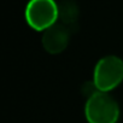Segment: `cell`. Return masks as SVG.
Listing matches in <instances>:
<instances>
[{"label": "cell", "instance_id": "cell-1", "mask_svg": "<svg viewBox=\"0 0 123 123\" xmlns=\"http://www.w3.org/2000/svg\"><path fill=\"white\" fill-rule=\"evenodd\" d=\"M83 112L87 123H117L121 116L117 100L105 92H97L86 99Z\"/></svg>", "mask_w": 123, "mask_h": 123}, {"label": "cell", "instance_id": "cell-2", "mask_svg": "<svg viewBox=\"0 0 123 123\" xmlns=\"http://www.w3.org/2000/svg\"><path fill=\"white\" fill-rule=\"evenodd\" d=\"M92 81L99 92L116 89L123 82V59L113 54L101 57L93 69Z\"/></svg>", "mask_w": 123, "mask_h": 123}, {"label": "cell", "instance_id": "cell-3", "mask_svg": "<svg viewBox=\"0 0 123 123\" xmlns=\"http://www.w3.org/2000/svg\"><path fill=\"white\" fill-rule=\"evenodd\" d=\"M24 17L27 24L36 31H45L59 21V6L54 0H29Z\"/></svg>", "mask_w": 123, "mask_h": 123}, {"label": "cell", "instance_id": "cell-4", "mask_svg": "<svg viewBox=\"0 0 123 123\" xmlns=\"http://www.w3.org/2000/svg\"><path fill=\"white\" fill-rule=\"evenodd\" d=\"M71 33L73 31L67 25L60 22L55 23L42 33L41 43L43 49L49 54H59L64 52L69 45Z\"/></svg>", "mask_w": 123, "mask_h": 123}, {"label": "cell", "instance_id": "cell-5", "mask_svg": "<svg viewBox=\"0 0 123 123\" xmlns=\"http://www.w3.org/2000/svg\"><path fill=\"white\" fill-rule=\"evenodd\" d=\"M59 6V21L62 24L67 25L71 31L79 19V6L73 0H63Z\"/></svg>", "mask_w": 123, "mask_h": 123}, {"label": "cell", "instance_id": "cell-6", "mask_svg": "<svg viewBox=\"0 0 123 123\" xmlns=\"http://www.w3.org/2000/svg\"><path fill=\"white\" fill-rule=\"evenodd\" d=\"M81 92H82V95H83L86 99H88V98H91L93 94H95V93L99 92V91H98V88L95 87V85H94L93 81H88V82H85V83L82 85Z\"/></svg>", "mask_w": 123, "mask_h": 123}]
</instances>
